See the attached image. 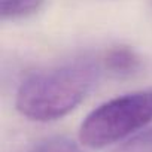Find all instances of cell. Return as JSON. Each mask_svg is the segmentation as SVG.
<instances>
[{
  "label": "cell",
  "instance_id": "5",
  "mask_svg": "<svg viewBox=\"0 0 152 152\" xmlns=\"http://www.w3.org/2000/svg\"><path fill=\"white\" fill-rule=\"evenodd\" d=\"M26 152H82L79 145L66 136H51L33 143Z\"/></svg>",
  "mask_w": 152,
  "mask_h": 152
},
{
  "label": "cell",
  "instance_id": "4",
  "mask_svg": "<svg viewBox=\"0 0 152 152\" xmlns=\"http://www.w3.org/2000/svg\"><path fill=\"white\" fill-rule=\"evenodd\" d=\"M45 0H0V14L3 21H18L36 14Z\"/></svg>",
  "mask_w": 152,
  "mask_h": 152
},
{
  "label": "cell",
  "instance_id": "3",
  "mask_svg": "<svg viewBox=\"0 0 152 152\" xmlns=\"http://www.w3.org/2000/svg\"><path fill=\"white\" fill-rule=\"evenodd\" d=\"M103 67L115 76H130L140 69V57L128 46H116L104 55Z\"/></svg>",
  "mask_w": 152,
  "mask_h": 152
},
{
  "label": "cell",
  "instance_id": "1",
  "mask_svg": "<svg viewBox=\"0 0 152 152\" xmlns=\"http://www.w3.org/2000/svg\"><path fill=\"white\" fill-rule=\"evenodd\" d=\"M100 75L94 61L79 60L34 72L20 84L15 107L24 118L51 122L67 116L78 107Z\"/></svg>",
  "mask_w": 152,
  "mask_h": 152
},
{
  "label": "cell",
  "instance_id": "6",
  "mask_svg": "<svg viewBox=\"0 0 152 152\" xmlns=\"http://www.w3.org/2000/svg\"><path fill=\"white\" fill-rule=\"evenodd\" d=\"M112 152H152V128L131 136Z\"/></svg>",
  "mask_w": 152,
  "mask_h": 152
},
{
  "label": "cell",
  "instance_id": "2",
  "mask_svg": "<svg viewBox=\"0 0 152 152\" xmlns=\"http://www.w3.org/2000/svg\"><path fill=\"white\" fill-rule=\"evenodd\" d=\"M152 122V88L110 99L91 110L79 127V142L102 149L137 134Z\"/></svg>",
  "mask_w": 152,
  "mask_h": 152
}]
</instances>
